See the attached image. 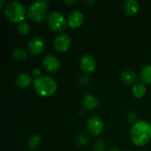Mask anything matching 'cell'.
Segmentation results:
<instances>
[{"label": "cell", "mask_w": 151, "mask_h": 151, "mask_svg": "<svg viewBox=\"0 0 151 151\" xmlns=\"http://www.w3.org/2000/svg\"><path fill=\"white\" fill-rule=\"evenodd\" d=\"M130 138L135 146H145L151 140V125L145 120H137L132 126Z\"/></svg>", "instance_id": "6da1fadb"}, {"label": "cell", "mask_w": 151, "mask_h": 151, "mask_svg": "<svg viewBox=\"0 0 151 151\" xmlns=\"http://www.w3.org/2000/svg\"><path fill=\"white\" fill-rule=\"evenodd\" d=\"M33 85L35 92L44 97L54 95L58 89L57 81L49 75H42L35 78L33 81Z\"/></svg>", "instance_id": "7a4b0ae2"}, {"label": "cell", "mask_w": 151, "mask_h": 151, "mask_svg": "<svg viewBox=\"0 0 151 151\" xmlns=\"http://www.w3.org/2000/svg\"><path fill=\"white\" fill-rule=\"evenodd\" d=\"M5 17L12 23H20L26 17V8L23 4L18 1L8 3L4 8Z\"/></svg>", "instance_id": "3957f363"}, {"label": "cell", "mask_w": 151, "mask_h": 151, "mask_svg": "<svg viewBox=\"0 0 151 151\" xmlns=\"http://www.w3.org/2000/svg\"><path fill=\"white\" fill-rule=\"evenodd\" d=\"M48 6L49 3L47 1H37L32 3L27 10L28 18L35 23L42 22L46 18Z\"/></svg>", "instance_id": "277c9868"}, {"label": "cell", "mask_w": 151, "mask_h": 151, "mask_svg": "<svg viewBox=\"0 0 151 151\" xmlns=\"http://www.w3.org/2000/svg\"><path fill=\"white\" fill-rule=\"evenodd\" d=\"M47 23L50 28L56 32H63L68 25L64 14L58 11H53L48 15Z\"/></svg>", "instance_id": "5b68a950"}, {"label": "cell", "mask_w": 151, "mask_h": 151, "mask_svg": "<svg viewBox=\"0 0 151 151\" xmlns=\"http://www.w3.org/2000/svg\"><path fill=\"white\" fill-rule=\"evenodd\" d=\"M88 131L93 136H99L104 129V123L103 119L97 116L91 117L87 123Z\"/></svg>", "instance_id": "8992f818"}, {"label": "cell", "mask_w": 151, "mask_h": 151, "mask_svg": "<svg viewBox=\"0 0 151 151\" xmlns=\"http://www.w3.org/2000/svg\"><path fill=\"white\" fill-rule=\"evenodd\" d=\"M71 43H72L71 37L68 35L64 34V33L57 35L53 42L54 48L58 52H65L70 48Z\"/></svg>", "instance_id": "52a82bcc"}, {"label": "cell", "mask_w": 151, "mask_h": 151, "mask_svg": "<svg viewBox=\"0 0 151 151\" xmlns=\"http://www.w3.org/2000/svg\"><path fill=\"white\" fill-rule=\"evenodd\" d=\"M43 69L48 73H57L60 68V61L54 55H47L42 61Z\"/></svg>", "instance_id": "ba28073f"}, {"label": "cell", "mask_w": 151, "mask_h": 151, "mask_svg": "<svg viewBox=\"0 0 151 151\" xmlns=\"http://www.w3.org/2000/svg\"><path fill=\"white\" fill-rule=\"evenodd\" d=\"M45 49V42L41 37L33 38L27 44V51L34 56L40 55Z\"/></svg>", "instance_id": "9c48e42d"}, {"label": "cell", "mask_w": 151, "mask_h": 151, "mask_svg": "<svg viewBox=\"0 0 151 151\" xmlns=\"http://www.w3.org/2000/svg\"><path fill=\"white\" fill-rule=\"evenodd\" d=\"M80 66L83 72L91 73L95 72L96 68V61L93 56L89 54H85L80 59Z\"/></svg>", "instance_id": "30bf717a"}, {"label": "cell", "mask_w": 151, "mask_h": 151, "mask_svg": "<svg viewBox=\"0 0 151 151\" xmlns=\"http://www.w3.org/2000/svg\"><path fill=\"white\" fill-rule=\"evenodd\" d=\"M84 21V16L81 12L78 10L72 11L67 17V24L72 28H77L82 25Z\"/></svg>", "instance_id": "8fae6325"}, {"label": "cell", "mask_w": 151, "mask_h": 151, "mask_svg": "<svg viewBox=\"0 0 151 151\" xmlns=\"http://www.w3.org/2000/svg\"><path fill=\"white\" fill-rule=\"evenodd\" d=\"M124 12L128 16H134L140 10V4L136 0H126L123 3Z\"/></svg>", "instance_id": "7c38bea8"}, {"label": "cell", "mask_w": 151, "mask_h": 151, "mask_svg": "<svg viewBox=\"0 0 151 151\" xmlns=\"http://www.w3.org/2000/svg\"><path fill=\"white\" fill-rule=\"evenodd\" d=\"M82 105L85 109L95 110L99 105V100L93 95H86L82 99Z\"/></svg>", "instance_id": "4fadbf2b"}, {"label": "cell", "mask_w": 151, "mask_h": 151, "mask_svg": "<svg viewBox=\"0 0 151 151\" xmlns=\"http://www.w3.org/2000/svg\"><path fill=\"white\" fill-rule=\"evenodd\" d=\"M121 80L124 83L127 85H134L137 81V74L134 71L127 69L121 73Z\"/></svg>", "instance_id": "5bb4252c"}, {"label": "cell", "mask_w": 151, "mask_h": 151, "mask_svg": "<svg viewBox=\"0 0 151 151\" xmlns=\"http://www.w3.org/2000/svg\"><path fill=\"white\" fill-rule=\"evenodd\" d=\"M16 85L20 88H28L32 83V78L27 73H20L17 76L15 80Z\"/></svg>", "instance_id": "9a60e30c"}, {"label": "cell", "mask_w": 151, "mask_h": 151, "mask_svg": "<svg viewBox=\"0 0 151 151\" xmlns=\"http://www.w3.org/2000/svg\"><path fill=\"white\" fill-rule=\"evenodd\" d=\"M146 92H147V88H146L145 85L142 83L135 84L132 88V94L136 98H142V96H145Z\"/></svg>", "instance_id": "2e32d148"}, {"label": "cell", "mask_w": 151, "mask_h": 151, "mask_svg": "<svg viewBox=\"0 0 151 151\" xmlns=\"http://www.w3.org/2000/svg\"><path fill=\"white\" fill-rule=\"evenodd\" d=\"M141 80L143 84L151 85V65L144 66L141 72Z\"/></svg>", "instance_id": "e0dca14e"}, {"label": "cell", "mask_w": 151, "mask_h": 151, "mask_svg": "<svg viewBox=\"0 0 151 151\" xmlns=\"http://www.w3.org/2000/svg\"><path fill=\"white\" fill-rule=\"evenodd\" d=\"M41 141H42V138H41L40 135L33 134L32 136L29 137V139L27 141V146L31 150V151H34L39 147V145L41 143Z\"/></svg>", "instance_id": "ac0fdd59"}, {"label": "cell", "mask_w": 151, "mask_h": 151, "mask_svg": "<svg viewBox=\"0 0 151 151\" xmlns=\"http://www.w3.org/2000/svg\"><path fill=\"white\" fill-rule=\"evenodd\" d=\"M12 56L17 60H25L27 58V52L21 48H16L12 50Z\"/></svg>", "instance_id": "d6986e66"}, {"label": "cell", "mask_w": 151, "mask_h": 151, "mask_svg": "<svg viewBox=\"0 0 151 151\" xmlns=\"http://www.w3.org/2000/svg\"><path fill=\"white\" fill-rule=\"evenodd\" d=\"M17 30H18L19 34H20L22 35H27L30 31V26H29V24L27 22L22 21V22L18 24Z\"/></svg>", "instance_id": "ffe728a7"}, {"label": "cell", "mask_w": 151, "mask_h": 151, "mask_svg": "<svg viewBox=\"0 0 151 151\" xmlns=\"http://www.w3.org/2000/svg\"><path fill=\"white\" fill-rule=\"evenodd\" d=\"M76 142L80 146H84V145L88 144V137L86 134H79L77 136Z\"/></svg>", "instance_id": "44dd1931"}, {"label": "cell", "mask_w": 151, "mask_h": 151, "mask_svg": "<svg viewBox=\"0 0 151 151\" xmlns=\"http://www.w3.org/2000/svg\"><path fill=\"white\" fill-rule=\"evenodd\" d=\"M106 147H107V145H106L105 142L103 141V140H99V141H97V142L95 143V145H94V150L105 151Z\"/></svg>", "instance_id": "7402d4cb"}, {"label": "cell", "mask_w": 151, "mask_h": 151, "mask_svg": "<svg viewBox=\"0 0 151 151\" xmlns=\"http://www.w3.org/2000/svg\"><path fill=\"white\" fill-rule=\"evenodd\" d=\"M79 81H80V83L82 86H87L88 84V82H89V77L87 76V75H81Z\"/></svg>", "instance_id": "603a6c76"}, {"label": "cell", "mask_w": 151, "mask_h": 151, "mask_svg": "<svg viewBox=\"0 0 151 151\" xmlns=\"http://www.w3.org/2000/svg\"><path fill=\"white\" fill-rule=\"evenodd\" d=\"M127 120H128L129 122H133L134 124L137 121V120H136V115H135L134 112L128 113L127 116Z\"/></svg>", "instance_id": "cb8c5ba5"}, {"label": "cell", "mask_w": 151, "mask_h": 151, "mask_svg": "<svg viewBox=\"0 0 151 151\" xmlns=\"http://www.w3.org/2000/svg\"><path fill=\"white\" fill-rule=\"evenodd\" d=\"M33 74L35 76V78L40 77V76H42V75H41V74H42V71H41L40 69H38V68H35V69L33 70Z\"/></svg>", "instance_id": "d4e9b609"}, {"label": "cell", "mask_w": 151, "mask_h": 151, "mask_svg": "<svg viewBox=\"0 0 151 151\" xmlns=\"http://www.w3.org/2000/svg\"><path fill=\"white\" fill-rule=\"evenodd\" d=\"M78 1H76V0H74V1H65V4H75Z\"/></svg>", "instance_id": "484cf974"}, {"label": "cell", "mask_w": 151, "mask_h": 151, "mask_svg": "<svg viewBox=\"0 0 151 151\" xmlns=\"http://www.w3.org/2000/svg\"><path fill=\"white\" fill-rule=\"evenodd\" d=\"M109 151H121V150H120V149H119V148H118V147H113V148H111V149Z\"/></svg>", "instance_id": "4316f807"}, {"label": "cell", "mask_w": 151, "mask_h": 151, "mask_svg": "<svg viewBox=\"0 0 151 151\" xmlns=\"http://www.w3.org/2000/svg\"><path fill=\"white\" fill-rule=\"evenodd\" d=\"M4 4V0H1V1H0V6L3 7Z\"/></svg>", "instance_id": "83f0119b"}, {"label": "cell", "mask_w": 151, "mask_h": 151, "mask_svg": "<svg viewBox=\"0 0 151 151\" xmlns=\"http://www.w3.org/2000/svg\"><path fill=\"white\" fill-rule=\"evenodd\" d=\"M127 151H130V150H127Z\"/></svg>", "instance_id": "f1b7e54d"}]
</instances>
